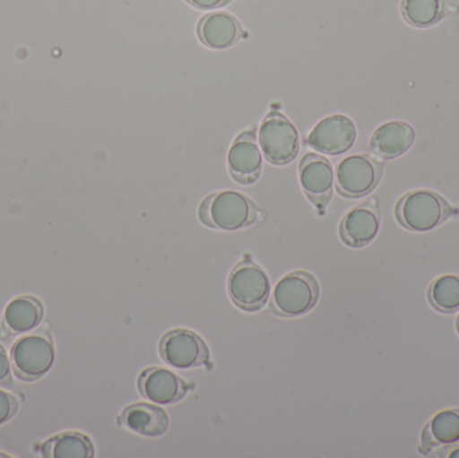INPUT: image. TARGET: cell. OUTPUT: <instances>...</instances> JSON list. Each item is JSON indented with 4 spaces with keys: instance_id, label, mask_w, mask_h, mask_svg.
I'll return each mask as SVG.
<instances>
[{
    "instance_id": "6da1fadb",
    "label": "cell",
    "mask_w": 459,
    "mask_h": 458,
    "mask_svg": "<svg viewBox=\"0 0 459 458\" xmlns=\"http://www.w3.org/2000/svg\"><path fill=\"white\" fill-rule=\"evenodd\" d=\"M258 217L255 203L238 191L212 194L199 206V220L215 230H239L253 225Z\"/></svg>"
},
{
    "instance_id": "7a4b0ae2",
    "label": "cell",
    "mask_w": 459,
    "mask_h": 458,
    "mask_svg": "<svg viewBox=\"0 0 459 458\" xmlns=\"http://www.w3.org/2000/svg\"><path fill=\"white\" fill-rule=\"evenodd\" d=\"M320 285L309 272L296 271L283 276L273 290L272 311L277 316L297 317L315 308Z\"/></svg>"
},
{
    "instance_id": "3957f363",
    "label": "cell",
    "mask_w": 459,
    "mask_h": 458,
    "mask_svg": "<svg viewBox=\"0 0 459 458\" xmlns=\"http://www.w3.org/2000/svg\"><path fill=\"white\" fill-rule=\"evenodd\" d=\"M395 214L399 223L409 230L430 231L450 217L452 207L434 191L417 190L402 196Z\"/></svg>"
},
{
    "instance_id": "277c9868",
    "label": "cell",
    "mask_w": 459,
    "mask_h": 458,
    "mask_svg": "<svg viewBox=\"0 0 459 458\" xmlns=\"http://www.w3.org/2000/svg\"><path fill=\"white\" fill-rule=\"evenodd\" d=\"M228 290L230 298L238 308L256 312L266 304L272 285L264 269L250 257H246L230 273Z\"/></svg>"
},
{
    "instance_id": "5b68a950",
    "label": "cell",
    "mask_w": 459,
    "mask_h": 458,
    "mask_svg": "<svg viewBox=\"0 0 459 458\" xmlns=\"http://www.w3.org/2000/svg\"><path fill=\"white\" fill-rule=\"evenodd\" d=\"M56 349L48 333H30L15 341L11 350V362L16 376L23 381L42 378L53 367Z\"/></svg>"
},
{
    "instance_id": "8992f818",
    "label": "cell",
    "mask_w": 459,
    "mask_h": 458,
    "mask_svg": "<svg viewBox=\"0 0 459 458\" xmlns=\"http://www.w3.org/2000/svg\"><path fill=\"white\" fill-rule=\"evenodd\" d=\"M259 145L270 163L286 166L299 153V131L282 113L272 110L259 126Z\"/></svg>"
},
{
    "instance_id": "52a82bcc",
    "label": "cell",
    "mask_w": 459,
    "mask_h": 458,
    "mask_svg": "<svg viewBox=\"0 0 459 458\" xmlns=\"http://www.w3.org/2000/svg\"><path fill=\"white\" fill-rule=\"evenodd\" d=\"M382 175L377 159L363 153L348 156L337 164V191L345 198H360L375 190Z\"/></svg>"
},
{
    "instance_id": "ba28073f",
    "label": "cell",
    "mask_w": 459,
    "mask_h": 458,
    "mask_svg": "<svg viewBox=\"0 0 459 458\" xmlns=\"http://www.w3.org/2000/svg\"><path fill=\"white\" fill-rule=\"evenodd\" d=\"M161 359L180 370L202 367L210 360L206 341L187 328L169 331L159 344Z\"/></svg>"
},
{
    "instance_id": "9c48e42d",
    "label": "cell",
    "mask_w": 459,
    "mask_h": 458,
    "mask_svg": "<svg viewBox=\"0 0 459 458\" xmlns=\"http://www.w3.org/2000/svg\"><path fill=\"white\" fill-rule=\"evenodd\" d=\"M358 136L355 123L344 115L323 118L307 134L310 148L325 155H342L353 147Z\"/></svg>"
},
{
    "instance_id": "30bf717a",
    "label": "cell",
    "mask_w": 459,
    "mask_h": 458,
    "mask_svg": "<svg viewBox=\"0 0 459 458\" xmlns=\"http://www.w3.org/2000/svg\"><path fill=\"white\" fill-rule=\"evenodd\" d=\"M333 169L331 161L317 153H307L299 161V183L316 209L323 212L333 194Z\"/></svg>"
},
{
    "instance_id": "8fae6325",
    "label": "cell",
    "mask_w": 459,
    "mask_h": 458,
    "mask_svg": "<svg viewBox=\"0 0 459 458\" xmlns=\"http://www.w3.org/2000/svg\"><path fill=\"white\" fill-rule=\"evenodd\" d=\"M379 206L377 199H369L351 209L340 223V237L351 247H364L374 241L380 230Z\"/></svg>"
},
{
    "instance_id": "7c38bea8",
    "label": "cell",
    "mask_w": 459,
    "mask_h": 458,
    "mask_svg": "<svg viewBox=\"0 0 459 458\" xmlns=\"http://www.w3.org/2000/svg\"><path fill=\"white\" fill-rule=\"evenodd\" d=\"M230 175L239 185H253L261 177L262 153L256 143L255 129L240 134L229 151Z\"/></svg>"
},
{
    "instance_id": "4fadbf2b",
    "label": "cell",
    "mask_w": 459,
    "mask_h": 458,
    "mask_svg": "<svg viewBox=\"0 0 459 458\" xmlns=\"http://www.w3.org/2000/svg\"><path fill=\"white\" fill-rule=\"evenodd\" d=\"M140 394L158 405L179 402L188 393V385L169 368L150 367L140 374L137 381Z\"/></svg>"
},
{
    "instance_id": "5bb4252c",
    "label": "cell",
    "mask_w": 459,
    "mask_h": 458,
    "mask_svg": "<svg viewBox=\"0 0 459 458\" xmlns=\"http://www.w3.org/2000/svg\"><path fill=\"white\" fill-rule=\"evenodd\" d=\"M199 39L207 48L225 50L231 48L242 38V26L238 19L225 11L207 13L199 21Z\"/></svg>"
},
{
    "instance_id": "9a60e30c",
    "label": "cell",
    "mask_w": 459,
    "mask_h": 458,
    "mask_svg": "<svg viewBox=\"0 0 459 458\" xmlns=\"http://www.w3.org/2000/svg\"><path fill=\"white\" fill-rule=\"evenodd\" d=\"M415 142V129L406 121L383 124L372 134L369 148L377 158L395 159L406 153Z\"/></svg>"
},
{
    "instance_id": "2e32d148",
    "label": "cell",
    "mask_w": 459,
    "mask_h": 458,
    "mask_svg": "<svg viewBox=\"0 0 459 458\" xmlns=\"http://www.w3.org/2000/svg\"><path fill=\"white\" fill-rule=\"evenodd\" d=\"M118 424L144 437H160L169 428V417L164 409L147 402L134 403L124 409Z\"/></svg>"
},
{
    "instance_id": "e0dca14e",
    "label": "cell",
    "mask_w": 459,
    "mask_h": 458,
    "mask_svg": "<svg viewBox=\"0 0 459 458\" xmlns=\"http://www.w3.org/2000/svg\"><path fill=\"white\" fill-rule=\"evenodd\" d=\"M43 319V306L32 296H21L13 298L5 307V328L13 333H26L34 330Z\"/></svg>"
},
{
    "instance_id": "ac0fdd59",
    "label": "cell",
    "mask_w": 459,
    "mask_h": 458,
    "mask_svg": "<svg viewBox=\"0 0 459 458\" xmlns=\"http://www.w3.org/2000/svg\"><path fill=\"white\" fill-rule=\"evenodd\" d=\"M459 443V409L439 411L426 425L422 433L420 451L429 452L434 446Z\"/></svg>"
},
{
    "instance_id": "d6986e66",
    "label": "cell",
    "mask_w": 459,
    "mask_h": 458,
    "mask_svg": "<svg viewBox=\"0 0 459 458\" xmlns=\"http://www.w3.org/2000/svg\"><path fill=\"white\" fill-rule=\"evenodd\" d=\"M42 454L48 458H91L94 457V445L82 433L66 432L46 441Z\"/></svg>"
},
{
    "instance_id": "ffe728a7",
    "label": "cell",
    "mask_w": 459,
    "mask_h": 458,
    "mask_svg": "<svg viewBox=\"0 0 459 458\" xmlns=\"http://www.w3.org/2000/svg\"><path fill=\"white\" fill-rule=\"evenodd\" d=\"M447 0H403L402 15L411 26L430 27L446 15Z\"/></svg>"
},
{
    "instance_id": "44dd1931",
    "label": "cell",
    "mask_w": 459,
    "mask_h": 458,
    "mask_svg": "<svg viewBox=\"0 0 459 458\" xmlns=\"http://www.w3.org/2000/svg\"><path fill=\"white\" fill-rule=\"evenodd\" d=\"M429 300L437 311L452 314L459 309V276L446 274L434 280L429 289Z\"/></svg>"
},
{
    "instance_id": "7402d4cb",
    "label": "cell",
    "mask_w": 459,
    "mask_h": 458,
    "mask_svg": "<svg viewBox=\"0 0 459 458\" xmlns=\"http://www.w3.org/2000/svg\"><path fill=\"white\" fill-rule=\"evenodd\" d=\"M18 408L19 403L15 395L0 389V425L10 421L15 416Z\"/></svg>"
},
{
    "instance_id": "603a6c76",
    "label": "cell",
    "mask_w": 459,
    "mask_h": 458,
    "mask_svg": "<svg viewBox=\"0 0 459 458\" xmlns=\"http://www.w3.org/2000/svg\"><path fill=\"white\" fill-rule=\"evenodd\" d=\"M230 0H187V3L199 10H214L228 4Z\"/></svg>"
},
{
    "instance_id": "cb8c5ba5",
    "label": "cell",
    "mask_w": 459,
    "mask_h": 458,
    "mask_svg": "<svg viewBox=\"0 0 459 458\" xmlns=\"http://www.w3.org/2000/svg\"><path fill=\"white\" fill-rule=\"evenodd\" d=\"M10 358H8L7 352L3 349V346H0V384L10 376Z\"/></svg>"
},
{
    "instance_id": "d4e9b609",
    "label": "cell",
    "mask_w": 459,
    "mask_h": 458,
    "mask_svg": "<svg viewBox=\"0 0 459 458\" xmlns=\"http://www.w3.org/2000/svg\"><path fill=\"white\" fill-rule=\"evenodd\" d=\"M444 452H446V454H442V456L459 458V446H455V448L452 449H444Z\"/></svg>"
},
{
    "instance_id": "484cf974",
    "label": "cell",
    "mask_w": 459,
    "mask_h": 458,
    "mask_svg": "<svg viewBox=\"0 0 459 458\" xmlns=\"http://www.w3.org/2000/svg\"><path fill=\"white\" fill-rule=\"evenodd\" d=\"M457 331L459 333V315H458V317H457Z\"/></svg>"
},
{
    "instance_id": "4316f807",
    "label": "cell",
    "mask_w": 459,
    "mask_h": 458,
    "mask_svg": "<svg viewBox=\"0 0 459 458\" xmlns=\"http://www.w3.org/2000/svg\"><path fill=\"white\" fill-rule=\"evenodd\" d=\"M0 457H7V456H5V454H0Z\"/></svg>"
}]
</instances>
